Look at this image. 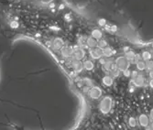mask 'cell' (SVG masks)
<instances>
[{"label":"cell","mask_w":153,"mask_h":130,"mask_svg":"<svg viewBox=\"0 0 153 130\" xmlns=\"http://www.w3.org/2000/svg\"><path fill=\"white\" fill-rule=\"evenodd\" d=\"M112 105H113V99L110 96H105L99 104V110L102 114H107L111 111V109H112Z\"/></svg>","instance_id":"6da1fadb"},{"label":"cell","mask_w":153,"mask_h":130,"mask_svg":"<svg viewBox=\"0 0 153 130\" xmlns=\"http://www.w3.org/2000/svg\"><path fill=\"white\" fill-rule=\"evenodd\" d=\"M115 65L117 70H119L120 71H124L128 69L129 62L126 59L125 56H120V57L117 58V60L115 61Z\"/></svg>","instance_id":"7a4b0ae2"},{"label":"cell","mask_w":153,"mask_h":130,"mask_svg":"<svg viewBox=\"0 0 153 130\" xmlns=\"http://www.w3.org/2000/svg\"><path fill=\"white\" fill-rule=\"evenodd\" d=\"M69 63H70V66L72 67V69L75 71V73H82L83 70V63L82 62V61H77L74 59H70L68 60Z\"/></svg>","instance_id":"3957f363"},{"label":"cell","mask_w":153,"mask_h":130,"mask_svg":"<svg viewBox=\"0 0 153 130\" xmlns=\"http://www.w3.org/2000/svg\"><path fill=\"white\" fill-rule=\"evenodd\" d=\"M85 57V51L82 47H76L73 49V59L82 61Z\"/></svg>","instance_id":"277c9868"},{"label":"cell","mask_w":153,"mask_h":130,"mask_svg":"<svg viewBox=\"0 0 153 130\" xmlns=\"http://www.w3.org/2000/svg\"><path fill=\"white\" fill-rule=\"evenodd\" d=\"M64 46V40L61 38H55L51 43V47L53 51H61Z\"/></svg>","instance_id":"5b68a950"},{"label":"cell","mask_w":153,"mask_h":130,"mask_svg":"<svg viewBox=\"0 0 153 130\" xmlns=\"http://www.w3.org/2000/svg\"><path fill=\"white\" fill-rule=\"evenodd\" d=\"M88 94L92 99H99L102 95V89L98 86H93L92 88H90Z\"/></svg>","instance_id":"8992f818"},{"label":"cell","mask_w":153,"mask_h":130,"mask_svg":"<svg viewBox=\"0 0 153 130\" xmlns=\"http://www.w3.org/2000/svg\"><path fill=\"white\" fill-rule=\"evenodd\" d=\"M38 118H39V124H40L41 130H46V129L44 128V126H43V124H42V121H41V118H40V117H39V114H38ZM6 125H7L8 126L12 127L14 130H29V129H27V128H25V127H23V126H19V125H17V124H14L13 122H10V121H8Z\"/></svg>","instance_id":"52a82bcc"},{"label":"cell","mask_w":153,"mask_h":130,"mask_svg":"<svg viewBox=\"0 0 153 130\" xmlns=\"http://www.w3.org/2000/svg\"><path fill=\"white\" fill-rule=\"evenodd\" d=\"M60 52H61L62 57L63 58V59L67 60V61H68V60H70V59H72V58H73V49L70 48V47L64 46V47L60 51Z\"/></svg>","instance_id":"ba28073f"},{"label":"cell","mask_w":153,"mask_h":130,"mask_svg":"<svg viewBox=\"0 0 153 130\" xmlns=\"http://www.w3.org/2000/svg\"><path fill=\"white\" fill-rule=\"evenodd\" d=\"M90 55L93 60H100L101 58H103V50L98 47L92 49L90 51Z\"/></svg>","instance_id":"9c48e42d"},{"label":"cell","mask_w":153,"mask_h":130,"mask_svg":"<svg viewBox=\"0 0 153 130\" xmlns=\"http://www.w3.org/2000/svg\"><path fill=\"white\" fill-rule=\"evenodd\" d=\"M138 122H140V125L141 126L148 127L149 125V118L146 114H140V117H138Z\"/></svg>","instance_id":"30bf717a"},{"label":"cell","mask_w":153,"mask_h":130,"mask_svg":"<svg viewBox=\"0 0 153 130\" xmlns=\"http://www.w3.org/2000/svg\"><path fill=\"white\" fill-rule=\"evenodd\" d=\"M132 82H134L136 86H138V87H142V86H144V84H145V78H144L143 75L138 74L137 78L132 80Z\"/></svg>","instance_id":"8fae6325"},{"label":"cell","mask_w":153,"mask_h":130,"mask_svg":"<svg viewBox=\"0 0 153 130\" xmlns=\"http://www.w3.org/2000/svg\"><path fill=\"white\" fill-rule=\"evenodd\" d=\"M103 67H104V69L105 70V71H114L115 69H117L116 68V65H115V62H113V61H106L105 62V64L103 65Z\"/></svg>","instance_id":"7c38bea8"},{"label":"cell","mask_w":153,"mask_h":130,"mask_svg":"<svg viewBox=\"0 0 153 130\" xmlns=\"http://www.w3.org/2000/svg\"><path fill=\"white\" fill-rule=\"evenodd\" d=\"M86 47L89 49H94L97 47V40L94 39L93 37H89L86 39Z\"/></svg>","instance_id":"4fadbf2b"},{"label":"cell","mask_w":153,"mask_h":130,"mask_svg":"<svg viewBox=\"0 0 153 130\" xmlns=\"http://www.w3.org/2000/svg\"><path fill=\"white\" fill-rule=\"evenodd\" d=\"M102 82L105 86H107V87H109V86H111L113 83H114V80H113V77L110 76V75H105L103 77L102 79Z\"/></svg>","instance_id":"5bb4252c"},{"label":"cell","mask_w":153,"mask_h":130,"mask_svg":"<svg viewBox=\"0 0 153 130\" xmlns=\"http://www.w3.org/2000/svg\"><path fill=\"white\" fill-rule=\"evenodd\" d=\"M102 36H103V33L100 30H98V28H95V30H94L91 33V37H93L96 40H100L102 39Z\"/></svg>","instance_id":"9a60e30c"},{"label":"cell","mask_w":153,"mask_h":130,"mask_svg":"<svg viewBox=\"0 0 153 130\" xmlns=\"http://www.w3.org/2000/svg\"><path fill=\"white\" fill-rule=\"evenodd\" d=\"M82 63H83V69L86 70V71H93L94 68V63L91 60H86Z\"/></svg>","instance_id":"2e32d148"},{"label":"cell","mask_w":153,"mask_h":130,"mask_svg":"<svg viewBox=\"0 0 153 130\" xmlns=\"http://www.w3.org/2000/svg\"><path fill=\"white\" fill-rule=\"evenodd\" d=\"M125 57H126V59L129 62H134V60H135L136 53L133 51H126V53H125Z\"/></svg>","instance_id":"e0dca14e"},{"label":"cell","mask_w":153,"mask_h":130,"mask_svg":"<svg viewBox=\"0 0 153 130\" xmlns=\"http://www.w3.org/2000/svg\"><path fill=\"white\" fill-rule=\"evenodd\" d=\"M113 55V50L111 49L110 47H106L103 50V57L105 58H109Z\"/></svg>","instance_id":"ac0fdd59"},{"label":"cell","mask_w":153,"mask_h":130,"mask_svg":"<svg viewBox=\"0 0 153 130\" xmlns=\"http://www.w3.org/2000/svg\"><path fill=\"white\" fill-rule=\"evenodd\" d=\"M141 58L144 62H148V61H150L151 58H152V55L149 51H143L142 54H141Z\"/></svg>","instance_id":"d6986e66"},{"label":"cell","mask_w":153,"mask_h":130,"mask_svg":"<svg viewBox=\"0 0 153 130\" xmlns=\"http://www.w3.org/2000/svg\"><path fill=\"white\" fill-rule=\"evenodd\" d=\"M136 67L138 71H145L146 70V62L144 61H140L136 63Z\"/></svg>","instance_id":"ffe728a7"},{"label":"cell","mask_w":153,"mask_h":130,"mask_svg":"<svg viewBox=\"0 0 153 130\" xmlns=\"http://www.w3.org/2000/svg\"><path fill=\"white\" fill-rule=\"evenodd\" d=\"M97 47L100 48V49H102V50H104L105 48L108 47V46H107V41H106L105 39H101L100 40L97 41Z\"/></svg>","instance_id":"44dd1931"},{"label":"cell","mask_w":153,"mask_h":130,"mask_svg":"<svg viewBox=\"0 0 153 130\" xmlns=\"http://www.w3.org/2000/svg\"><path fill=\"white\" fill-rule=\"evenodd\" d=\"M146 62V69L148 71H152L153 70V62L152 61H148Z\"/></svg>","instance_id":"7402d4cb"},{"label":"cell","mask_w":153,"mask_h":130,"mask_svg":"<svg viewBox=\"0 0 153 130\" xmlns=\"http://www.w3.org/2000/svg\"><path fill=\"white\" fill-rule=\"evenodd\" d=\"M128 123H129V126L131 127H135L137 126V120L134 117H130L129 120H128Z\"/></svg>","instance_id":"603a6c76"},{"label":"cell","mask_w":153,"mask_h":130,"mask_svg":"<svg viewBox=\"0 0 153 130\" xmlns=\"http://www.w3.org/2000/svg\"><path fill=\"white\" fill-rule=\"evenodd\" d=\"M111 74H112V77H118L120 74V71L117 69H115L114 71H111Z\"/></svg>","instance_id":"cb8c5ba5"},{"label":"cell","mask_w":153,"mask_h":130,"mask_svg":"<svg viewBox=\"0 0 153 130\" xmlns=\"http://www.w3.org/2000/svg\"><path fill=\"white\" fill-rule=\"evenodd\" d=\"M98 25L100 27H105L106 26V20L105 19H98Z\"/></svg>","instance_id":"d4e9b609"},{"label":"cell","mask_w":153,"mask_h":130,"mask_svg":"<svg viewBox=\"0 0 153 130\" xmlns=\"http://www.w3.org/2000/svg\"><path fill=\"white\" fill-rule=\"evenodd\" d=\"M117 30H118V27H117V26H116V25L110 26V31H112V32H117Z\"/></svg>","instance_id":"484cf974"},{"label":"cell","mask_w":153,"mask_h":130,"mask_svg":"<svg viewBox=\"0 0 153 130\" xmlns=\"http://www.w3.org/2000/svg\"><path fill=\"white\" fill-rule=\"evenodd\" d=\"M140 61H143V60H142V58H141V56H140V55H138V54H136L135 60H134L135 63L138 62H140Z\"/></svg>","instance_id":"4316f807"},{"label":"cell","mask_w":153,"mask_h":130,"mask_svg":"<svg viewBox=\"0 0 153 130\" xmlns=\"http://www.w3.org/2000/svg\"><path fill=\"white\" fill-rule=\"evenodd\" d=\"M123 74H124V76H126V77H130L131 76V71L128 69L126 70V71H124Z\"/></svg>","instance_id":"83f0119b"},{"label":"cell","mask_w":153,"mask_h":130,"mask_svg":"<svg viewBox=\"0 0 153 130\" xmlns=\"http://www.w3.org/2000/svg\"><path fill=\"white\" fill-rule=\"evenodd\" d=\"M137 75H138V73H137V71H131V76H130V77H132V79H135V78L137 77Z\"/></svg>","instance_id":"f1b7e54d"},{"label":"cell","mask_w":153,"mask_h":130,"mask_svg":"<svg viewBox=\"0 0 153 130\" xmlns=\"http://www.w3.org/2000/svg\"><path fill=\"white\" fill-rule=\"evenodd\" d=\"M149 76L150 79H153V70L149 71Z\"/></svg>","instance_id":"f546056e"},{"label":"cell","mask_w":153,"mask_h":130,"mask_svg":"<svg viewBox=\"0 0 153 130\" xmlns=\"http://www.w3.org/2000/svg\"><path fill=\"white\" fill-rule=\"evenodd\" d=\"M149 118L153 121V109H151V111L149 113Z\"/></svg>","instance_id":"4dcf8cb0"},{"label":"cell","mask_w":153,"mask_h":130,"mask_svg":"<svg viewBox=\"0 0 153 130\" xmlns=\"http://www.w3.org/2000/svg\"><path fill=\"white\" fill-rule=\"evenodd\" d=\"M149 86L151 88H153V79H151L150 81H149Z\"/></svg>","instance_id":"1f68e13d"},{"label":"cell","mask_w":153,"mask_h":130,"mask_svg":"<svg viewBox=\"0 0 153 130\" xmlns=\"http://www.w3.org/2000/svg\"><path fill=\"white\" fill-rule=\"evenodd\" d=\"M105 30H109V31H110V26L106 25V26H105Z\"/></svg>","instance_id":"d6a6232c"},{"label":"cell","mask_w":153,"mask_h":130,"mask_svg":"<svg viewBox=\"0 0 153 130\" xmlns=\"http://www.w3.org/2000/svg\"><path fill=\"white\" fill-rule=\"evenodd\" d=\"M150 128H151V129L153 130V121H152V123L150 124Z\"/></svg>","instance_id":"836d02e7"},{"label":"cell","mask_w":153,"mask_h":130,"mask_svg":"<svg viewBox=\"0 0 153 130\" xmlns=\"http://www.w3.org/2000/svg\"><path fill=\"white\" fill-rule=\"evenodd\" d=\"M145 130H152V129H151L150 127H146V129H145Z\"/></svg>","instance_id":"e575fe53"},{"label":"cell","mask_w":153,"mask_h":130,"mask_svg":"<svg viewBox=\"0 0 153 130\" xmlns=\"http://www.w3.org/2000/svg\"><path fill=\"white\" fill-rule=\"evenodd\" d=\"M151 47H152V49H153V42H152V44H151Z\"/></svg>","instance_id":"d590c367"}]
</instances>
